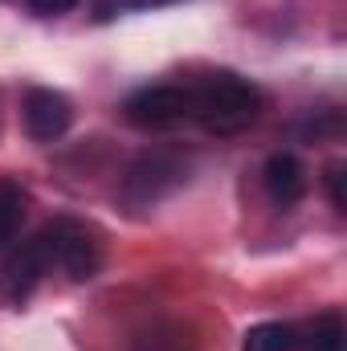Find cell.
<instances>
[{
  "instance_id": "6da1fadb",
  "label": "cell",
  "mask_w": 347,
  "mask_h": 351,
  "mask_svg": "<svg viewBox=\"0 0 347 351\" xmlns=\"http://www.w3.org/2000/svg\"><path fill=\"white\" fill-rule=\"evenodd\" d=\"M261 114V90L241 74H208L188 86V119H196L213 135H237Z\"/></svg>"
},
{
  "instance_id": "7a4b0ae2",
  "label": "cell",
  "mask_w": 347,
  "mask_h": 351,
  "mask_svg": "<svg viewBox=\"0 0 347 351\" xmlns=\"http://www.w3.org/2000/svg\"><path fill=\"white\" fill-rule=\"evenodd\" d=\"M41 233H45L53 269H62L70 282H90V278L102 269V241H98V233L90 229L86 221L58 217V221H49Z\"/></svg>"
},
{
  "instance_id": "3957f363",
  "label": "cell",
  "mask_w": 347,
  "mask_h": 351,
  "mask_svg": "<svg viewBox=\"0 0 347 351\" xmlns=\"http://www.w3.org/2000/svg\"><path fill=\"white\" fill-rule=\"evenodd\" d=\"M49 269H53V262H49L45 233H33L29 241L12 245V250L4 254V262H0V298L12 302V306H21V302L37 290V282H41Z\"/></svg>"
},
{
  "instance_id": "277c9868",
  "label": "cell",
  "mask_w": 347,
  "mask_h": 351,
  "mask_svg": "<svg viewBox=\"0 0 347 351\" xmlns=\"http://www.w3.org/2000/svg\"><path fill=\"white\" fill-rule=\"evenodd\" d=\"M123 119L139 131H168V127L188 119V86L160 82V86L135 90L123 102Z\"/></svg>"
},
{
  "instance_id": "5b68a950",
  "label": "cell",
  "mask_w": 347,
  "mask_h": 351,
  "mask_svg": "<svg viewBox=\"0 0 347 351\" xmlns=\"http://www.w3.org/2000/svg\"><path fill=\"white\" fill-rule=\"evenodd\" d=\"M21 119H25V131L37 139V143H53L70 131L74 123V106L62 90L49 86H33L25 94V106H21Z\"/></svg>"
},
{
  "instance_id": "8992f818",
  "label": "cell",
  "mask_w": 347,
  "mask_h": 351,
  "mask_svg": "<svg viewBox=\"0 0 347 351\" xmlns=\"http://www.w3.org/2000/svg\"><path fill=\"white\" fill-rule=\"evenodd\" d=\"M180 180H184V164L156 152V156H143V160L131 164V172L123 180V196L143 208V204H156L164 192H172Z\"/></svg>"
},
{
  "instance_id": "52a82bcc",
  "label": "cell",
  "mask_w": 347,
  "mask_h": 351,
  "mask_svg": "<svg viewBox=\"0 0 347 351\" xmlns=\"http://www.w3.org/2000/svg\"><path fill=\"white\" fill-rule=\"evenodd\" d=\"M265 192L278 200V204H298L302 196H307V168L294 160V156H286V152H278V156H270L265 160Z\"/></svg>"
},
{
  "instance_id": "ba28073f",
  "label": "cell",
  "mask_w": 347,
  "mask_h": 351,
  "mask_svg": "<svg viewBox=\"0 0 347 351\" xmlns=\"http://www.w3.org/2000/svg\"><path fill=\"white\" fill-rule=\"evenodd\" d=\"M241 351H302V335L290 323H258L241 335Z\"/></svg>"
},
{
  "instance_id": "9c48e42d",
  "label": "cell",
  "mask_w": 347,
  "mask_h": 351,
  "mask_svg": "<svg viewBox=\"0 0 347 351\" xmlns=\"http://www.w3.org/2000/svg\"><path fill=\"white\" fill-rule=\"evenodd\" d=\"M21 217H25V192L8 180H0V250L16 237L21 229Z\"/></svg>"
},
{
  "instance_id": "30bf717a",
  "label": "cell",
  "mask_w": 347,
  "mask_h": 351,
  "mask_svg": "<svg viewBox=\"0 0 347 351\" xmlns=\"http://www.w3.org/2000/svg\"><path fill=\"white\" fill-rule=\"evenodd\" d=\"M307 348L311 351H344V315L339 311H323L311 331H307Z\"/></svg>"
},
{
  "instance_id": "8fae6325",
  "label": "cell",
  "mask_w": 347,
  "mask_h": 351,
  "mask_svg": "<svg viewBox=\"0 0 347 351\" xmlns=\"http://www.w3.org/2000/svg\"><path fill=\"white\" fill-rule=\"evenodd\" d=\"M323 184H327V196H331V208L335 213H344V164L335 160V164H327V172H323Z\"/></svg>"
},
{
  "instance_id": "7c38bea8",
  "label": "cell",
  "mask_w": 347,
  "mask_h": 351,
  "mask_svg": "<svg viewBox=\"0 0 347 351\" xmlns=\"http://www.w3.org/2000/svg\"><path fill=\"white\" fill-rule=\"evenodd\" d=\"M78 0H29V8L37 12V16H62V12H70Z\"/></svg>"
},
{
  "instance_id": "4fadbf2b",
  "label": "cell",
  "mask_w": 347,
  "mask_h": 351,
  "mask_svg": "<svg viewBox=\"0 0 347 351\" xmlns=\"http://www.w3.org/2000/svg\"><path fill=\"white\" fill-rule=\"evenodd\" d=\"M135 4H168V0H135Z\"/></svg>"
}]
</instances>
